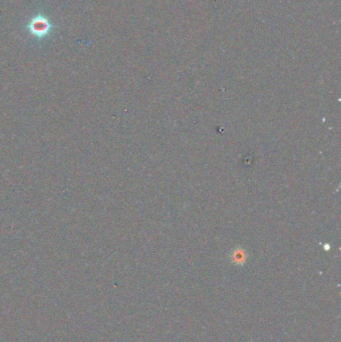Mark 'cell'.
I'll use <instances>...</instances> for the list:
<instances>
[{
  "label": "cell",
  "mask_w": 341,
  "mask_h": 342,
  "mask_svg": "<svg viewBox=\"0 0 341 342\" xmlns=\"http://www.w3.org/2000/svg\"><path fill=\"white\" fill-rule=\"evenodd\" d=\"M26 28L32 36L38 39H42L49 35L51 30L54 28V25L46 16L38 14L29 20Z\"/></svg>",
  "instance_id": "obj_1"
},
{
  "label": "cell",
  "mask_w": 341,
  "mask_h": 342,
  "mask_svg": "<svg viewBox=\"0 0 341 342\" xmlns=\"http://www.w3.org/2000/svg\"><path fill=\"white\" fill-rule=\"evenodd\" d=\"M246 260V255H244V252L243 251H239V250H236L234 251V253L232 254V261L237 264V265H242L244 264Z\"/></svg>",
  "instance_id": "obj_2"
}]
</instances>
